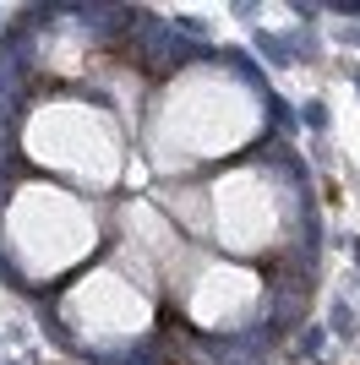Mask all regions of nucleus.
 <instances>
[{
    "label": "nucleus",
    "mask_w": 360,
    "mask_h": 365,
    "mask_svg": "<svg viewBox=\"0 0 360 365\" xmlns=\"http://www.w3.org/2000/svg\"><path fill=\"white\" fill-rule=\"evenodd\" d=\"M126 44H136V61L148 66V71H175V66L196 49V44H186V38L169 28V22H159V16H142V11H136L131 33H126Z\"/></svg>",
    "instance_id": "obj_1"
},
{
    "label": "nucleus",
    "mask_w": 360,
    "mask_h": 365,
    "mask_svg": "<svg viewBox=\"0 0 360 365\" xmlns=\"http://www.w3.org/2000/svg\"><path fill=\"white\" fill-rule=\"evenodd\" d=\"M256 55H262V61H273V66L300 61L295 49H289V38H273V33H256Z\"/></svg>",
    "instance_id": "obj_2"
},
{
    "label": "nucleus",
    "mask_w": 360,
    "mask_h": 365,
    "mask_svg": "<svg viewBox=\"0 0 360 365\" xmlns=\"http://www.w3.org/2000/svg\"><path fill=\"white\" fill-rule=\"evenodd\" d=\"M322 344H328V327H306V333L295 338V354H300V360H316Z\"/></svg>",
    "instance_id": "obj_3"
},
{
    "label": "nucleus",
    "mask_w": 360,
    "mask_h": 365,
    "mask_svg": "<svg viewBox=\"0 0 360 365\" xmlns=\"http://www.w3.org/2000/svg\"><path fill=\"white\" fill-rule=\"evenodd\" d=\"M333 333H339V338H355V317H349L344 305H333Z\"/></svg>",
    "instance_id": "obj_4"
},
{
    "label": "nucleus",
    "mask_w": 360,
    "mask_h": 365,
    "mask_svg": "<svg viewBox=\"0 0 360 365\" xmlns=\"http://www.w3.org/2000/svg\"><path fill=\"white\" fill-rule=\"evenodd\" d=\"M300 115H306V125H316V131L328 125V109H322V104H306V109H300Z\"/></svg>",
    "instance_id": "obj_5"
},
{
    "label": "nucleus",
    "mask_w": 360,
    "mask_h": 365,
    "mask_svg": "<svg viewBox=\"0 0 360 365\" xmlns=\"http://www.w3.org/2000/svg\"><path fill=\"white\" fill-rule=\"evenodd\" d=\"M339 16H349V22H360V0H344V6H333Z\"/></svg>",
    "instance_id": "obj_6"
},
{
    "label": "nucleus",
    "mask_w": 360,
    "mask_h": 365,
    "mask_svg": "<svg viewBox=\"0 0 360 365\" xmlns=\"http://www.w3.org/2000/svg\"><path fill=\"white\" fill-rule=\"evenodd\" d=\"M355 88H360V71H355Z\"/></svg>",
    "instance_id": "obj_7"
}]
</instances>
